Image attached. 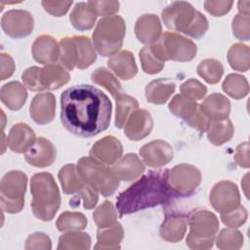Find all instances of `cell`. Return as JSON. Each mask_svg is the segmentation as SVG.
I'll return each instance as SVG.
<instances>
[{
    "mask_svg": "<svg viewBox=\"0 0 250 250\" xmlns=\"http://www.w3.org/2000/svg\"><path fill=\"white\" fill-rule=\"evenodd\" d=\"M61 121L71 134L90 138L106 130L110 123L111 102L95 86H72L61 95Z\"/></svg>",
    "mask_w": 250,
    "mask_h": 250,
    "instance_id": "6da1fadb",
    "label": "cell"
},
{
    "mask_svg": "<svg viewBox=\"0 0 250 250\" xmlns=\"http://www.w3.org/2000/svg\"><path fill=\"white\" fill-rule=\"evenodd\" d=\"M177 194L169 184V170H150L122 191L116 199L120 217L147 208L168 204Z\"/></svg>",
    "mask_w": 250,
    "mask_h": 250,
    "instance_id": "7a4b0ae2",
    "label": "cell"
},
{
    "mask_svg": "<svg viewBox=\"0 0 250 250\" xmlns=\"http://www.w3.org/2000/svg\"><path fill=\"white\" fill-rule=\"evenodd\" d=\"M161 16L169 29L195 39L201 38L208 29L207 19L185 1L171 3L162 11Z\"/></svg>",
    "mask_w": 250,
    "mask_h": 250,
    "instance_id": "3957f363",
    "label": "cell"
},
{
    "mask_svg": "<svg viewBox=\"0 0 250 250\" xmlns=\"http://www.w3.org/2000/svg\"><path fill=\"white\" fill-rule=\"evenodd\" d=\"M33 215L43 221H52L60 208L61 195L54 177L47 172L36 173L30 180Z\"/></svg>",
    "mask_w": 250,
    "mask_h": 250,
    "instance_id": "277c9868",
    "label": "cell"
},
{
    "mask_svg": "<svg viewBox=\"0 0 250 250\" xmlns=\"http://www.w3.org/2000/svg\"><path fill=\"white\" fill-rule=\"evenodd\" d=\"M126 33V24L120 16L103 18L92 34L93 45L103 57H112L122 47Z\"/></svg>",
    "mask_w": 250,
    "mask_h": 250,
    "instance_id": "5b68a950",
    "label": "cell"
},
{
    "mask_svg": "<svg viewBox=\"0 0 250 250\" xmlns=\"http://www.w3.org/2000/svg\"><path fill=\"white\" fill-rule=\"evenodd\" d=\"M76 169L83 181L103 196L112 195L119 186L120 180L111 167L92 156L80 158Z\"/></svg>",
    "mask_w": 250,
    "mask_h": 250,
    "instance_id": "8992f818",
    "label": "cell"
},
{
    "mask_svg": "<svg viewBox=\"0 0 250 250\" xmlns=\"http://www.w3.org/2000/svg\"><path fill=\"white\" fill-rule=\"evenodd\" d=\"M188 247L198 250L213 247L215 235L219 229V221L215 214L207 210L196 211L188 217Z\"/></svg>",
    "mask_w": 250,
    "mask_h": 250,
    "instance_id": "52a82bcc",
    "label": "cell"
},
{
    "mask_svg": "<svg viewBox=\"0 0 250 250\" xmlns=\"http://www.w3.org/2000/svg\"><path fill=\"white\" fill-rule=\"evenodd\" d=\"M154 54L162 62H189L195 56L197 47L195 43L176 32H165L159 39L150 45Z\"/></svg>",
    "mask_w": 250,
    "mask_h": 250,
    "instance_id": "ba28073f",
    "label": "cell"
},
{
    "mask_svg": "<svg viewBox=\"0 0 250 250\" xmlns=\"http://www.w3.org/2000/svg\"><path fill=\"white\" fill-rule=\"evenodd\" d=\"M27 177L21 171H10L4 175L0 184V201L4 211L16 214L24 206Z\"/></svg>",
    "mask_w": 250,
    "mask_h": 250,
    "instance_id": "9c48e42d",
    "label": "cell"
},
{
    "mask_svg": "<svg viewBox=\"0 0 250 250\" xmlns=\"http://www.w3.org/2000/svg\"><path fill=\"white\" fill-rule=\"evenodd\" d=\"M200 182V171L190 164H179L169 170V184L178 197L190 195Z\"/></svg>",
    "mask_w": 250,
    "mask_h": 250,
    "instance_id": "30bf717a",
    "label": "cell"
},
{
    "mask_svg": "<svg viewBox=\"0 0 250 250\" xmlns=\"http://www.w3.org/2000/svg\"><path fill=\"white\" fill-rule=\"evenodd\" d=\"M209 200L220 214L229 213L240 205V195L235 184L229 181L217 183L210 191Z\"/></svg>",
    "mask_w": 250,
    "mask_h": 250,
    "instance_id": "8fae6325",
    "label": "cell"
},
{
    "mask_svg": "<svg viewBox=\"0 0 250 250\" xmlns=\"http://www.w3.org/2000/svg\"><path fill=\"white\" fill-rule=\"evenodd\" d=\"M34 26L31 14L24 10H11L6 12L1 19V27L10 37L15 39L29 35Z\"/></svg>",
    "mask_w": 250,
    "mask_h": 250,
    "instance_id": "7c38bea8",
    "label": "cell"
},
{
    "mask_svg": "<svg viewBox=\"0 0 250 250\" xmlns=\"http://www.w3.org/2000/svg\"><path fill=\"white\" fill-rule=\"evenodd\" d=\"M143 162L150 167H161L173 159L174 151L170 144L155 140L143 146L140 149Z\"/></svg>",
    "mask_w": 250,
    "mask_h": 250,
    "instance_id": "4fadbf2b",
    "label": "cell"
},
{
    "mask_svg": "<svg viewBox=\"0 0 250 250\" xmlns=\"http://www.w3.org/2000/svg\"><path fill=\"white\" fill-rule=\"evenodd\" d=\"M56 146L48 139L39 137L35 143L24 152V158L27 163L34 167H47L56 160Z\"/></svg>",
    "mask_w": 250,
    "mask_h": 250,
    "instance_id": "5bb4252c",
    "label": "cell"
},
{
    "mask_svg": "<svg viewBox=\"0 0 250 250\" xmlns=\"http://www.w3.org/2000/svg\"><path fill=\"white\" fill-rule=\"evenodd\" d=\"M152 126L150 113L146 109H136L124 126V134L131 141H140L150 134Z\"/></svg>",
    "mask_w": 250,
    "mask_h": 250,
    "instance_id": "9a60e30c",
    "label": "cell"
},
{
    "mask_svg": "<svg viewBox=\"0 0 250 250\" xmlns=\"http://www.w3.org/2000/svg\"><path fill=\"white\" fill-rule=\"evenodd\" d=\"M56 99L52 93L37 94L31 101L29 114L34 122L45 125L53 121L56 113Z\"/></svg>",
    "mask_w": 250,
    "mask_h": 250,
    "instance_id": "2e32d148",
    "label": "cell"
},
{
    "mask_svg": "<svg viewBox=\"0 0 250 250\" xmlns=\"http://www.w3.org/2000/svg\"><path fill=\"white\" fill-rule=\"evenodd\" d=\"M122 153L121 143L112 136H106L99 140L90 149V156L107 165H113L122 156Z\"/></svg>",
    "mask_w": 250,
    "mask_h": 250,
    "instance_id": "e0dca14e",
    "label": "cell"
},
{
    "mask_svg": "<svg viewBox=\"0 0 250 250\" xmlns=\"http://www.w3.org/2000/svg\"><path fill=\"white\" fill-rule=\"evenodd\" d=\"M135 34L138 40L144 44L155 43L162 34V27L158 17L154 14L141 16L135 24Z\"/></svg>",
    "mask_w": 250,
    "mask_h": 250,
    "instance_id": "ac0fdd59",
    "label": "cell"
},
{
    "mask_svg": "<svg viewBox=\"0 0 250 250\" xmlns=\"http://www.w3.org/2000/svg\"><path fill=\"white\" fill-rule=\"evenodd\" d=\"M33 59L41 64H51L59 60L60 46L50 35L38 36L31 48Z\"/></svg>",
    "mask_w": 250,
    "mask_h": 250,
    "instance_id": "d6986e66",
    "label": "cell"
},
{
    "mask_svg": "<svg viewBox=\"0 0 250 250\" xmlns=\"http://www.w3.org/2000/svg\"><path fill=\"white\" fill-rule=\"evenodd\" d=\"M114 174L120 181L130 182L139 178L145 172V164L135 153L121 156L112 166Z\"/></svg>",
    "mask_w": 250,
    "mask_h": 250,
    "instance_id": "ffe728a7",
    "label": "cell"
},
{
    "mask_svg": "<svg viewBox=\"0 0 250 250\" xmlns=\"http://www.w3.org/2000/svg\"><path fill=\"white\" fill-rule=\"evenodd\" d=\"M36 141L34 131L25 123L15 124L8 135L7 145L10 149L17 152H25Z\"/></svg>",
    "mask_w": 250,
    "mask_h": 250,
    "instance_id": "44dd1931",
    "label": "cell"
},
{
    "mask_svg": "<svg viewBox=\"0 0 250 250\" xmlns=\"http://www.w3.org/2000/svg\"><path fill=\"white\" fill-rule=\"evenodd\" d=\"M188 225V217L177 213L167 215L163 221L159 234L162 239L168 242H178L183 239Z\"/></svg>",
    "mask_w": 250,
    "mask_h": 250,
    "instance_id": "7402d4cb",
    "label": "cell"
},
{
    "mask_svg": "<svg viewBox=\"0 0 250 250\" xmlns=\"http://www.w3.org/2000/svg\"><path fill=\"white\" fill-rule=\"evenodd\" d=\"M107 65L114 74L123 80L132 79L138 72V67L133 54L129 51H121L110 57Z\"/></svg>",
    "mask_w": 250,
    "mask_h": 250,
    "instance_id": "603a6c76",
    "label": "cell"
},
{
    "mask_svg": "<svg viewBox=\"0 0 250 250\" xmlns=\"http://www.w3.org/2000/svg\"><path fill=\"white\" fill-rule=\"evenodd\" d=\"M199 108L210 120H222L229 117L230 103L224 95L213 93L199 104Z\"/></svg>",
    "mask_w": 250,
    "mask_h": 250,
    "instance_id": "cb8c5ba5",
    "label": "cell"
},
{
    "mask_svg": "<svg viewBox=\"0 0 250 250\" xmlns=\"http://www.w3.org/2000/svg\"><path fill=\"white\" fill-rule=\"evenodd\" d=\"M39 79L42 90H57L66 84L70 77L62 65L51 63L40 68Z\"/></svg>",
    "mask_w": 250,
    "mask_h": 250,
    "instance_id": "d4e9b609",
    "label": "cell"
},
{
    "mask_svg": "<svg viewBox=\"0 0 250 250\" xmlns=\"http://www.w3.org/2000/svg\"><path fill=\"white\" fill-rule=\"evenodd\" d=\"M1 102L11 110H19L27 98V92L24 85L18 81H11L1 87Z\"/></svg>",
    "mask_w": 250,
    "mask_h": 250,
    "instance_id": "484cf974",
    "label": "cell"
},
{
    "mask_svg": "<svg viewBox=\"0 0 250 250\" xmlns=\"http://www.w3.org/2000/svg\"><path fill=\"white\" fill-rule=\"evenodd\" d=\"M175 89V83L169 79L152 80L146 87V98L150 104H163L169 100Z\"/></svg>",
    "mask_w": 250,
    "mask_h": 250,
    "instance_id": "4316f807",
    "label": "cell"
},
{
    "mask_svg": "<svg viewBox=\"0 0 250 250\" xmlns=\"http://www.w3.org/2000/svg\"><path fill=\"white\" fill-rule=\"evenodd\" d=\"M124 231L119 223L106 228H99L95 249H119Z\"/></svg>",
    "mask_w": 250,
    "mask_h": 250,
    "instance_id": "83f0119b",
    "label": "cell"
},
{
    "mask_svg": "<svg viewBox=\"0 0 250 250\" xmlns=\"http://www.w3.org/2000/svg\"><path fill=\"white\" fill-rule=\"evenodd\" d=\"M207 138L215 146H222L229 142L234 133V128L229 118L222 120H210L207 127Z\"/></svg>",
    "mask_w": 250,
    "mask_h": 250,
    "instance_id": "f1b7e54d",
    "label": "cell"
},
{
    "mask_svg": "<svg viewBox=\"0 0 250 250\" xmlns=\"http://www.w3.org/2000/svg\"><path fill=\"white\" fill-rule=\"evenodd\" d=\"M59 180L63 192L66 194H76L86 186V183L80 177L76 166L72 163L64 165L60 170Z\"/></svg>",
    "mask_w": 250,
    "mask_h": 250,
    "instance_id": "f546056e",
    "label": "cell"
},
{
    "mask_svg": "<svg viewBox=\"0 0 250 250\" xmlns=\"http://www.w3.org/2000/svg\"><path fill=\"white\" fill-rule=\"evenodd\" d=\"M75 45L76 66L79 69L89 67L97 59L96 49L86 36H72Z\"/></svg>",
    "mask_w": 250,
    "mask_h": 250,
    "instance_id": "4dcf8cb0",
    "label": "cell"
},
{
    "mask_svg": "<svg viewBox=\"0 0 250 250\" xmlns=\"http://www.w3.org/2000/svg\"><path fill=\"white\" fill-rule=\"evenodd\" d=\"M97 16L88 6L87 2H80L75 4L73 10L70 13L69 21L71 24L78 30L91 29L96 21Z\"/></svg>",
    "mask_w": 250,
    "mask_h": 250,
    "instance_id": "1f68e13d",
    "label": "cell"
},
{
    "mask_svg": "<svg viewBox=\"0 0 250 250\" xmlns=\"http://www.w3.org/2000/svg\"><path fill=\"white\" fill-rule=\"evenodd\" d=\"M116 101V112H115V127L118 129L124 128L130 115L139 107L138 101L122 92L114 98Z\"/></svg>",
    "mask_w": 250,
    "mask_h": 250,
    "instance_id": "d6a6232c",
    "label": "cell"
},
{
    "mask_svg": "<svg viewBox=\"0 0 250 250\" xmlns=\"http://www.w3.org/2000/svg\"><path fill=\"white\" fill-rule=\"evenodd\" d=\"M169 110L177 117L188 121L190 119L198 110L199 104L195 101L190 100L184 95H176L169 103Z\"/></svg>",
    "mask_w": 250,
    "mask_h": 250,
    "instance_id": "836d02e7",
    "label": "cell"
},
{
    "mask_svg": "<svg viewBox=\"0 0 250 250\" xmlns=\"http://www.w3.org/2000/svg\"><path fill=\"white\" fill-rule=\"evenodd\" d=\"M91 247V237L86 232H80L79 230H70L65 232L59 238L58 249H81L88 250Z\"/></svg>",
    "mask_w": 250,
    "mask_h": 250,
    "instance_id": "e575fe53",
    "label": "cell"
},
{
    "mask_svg": "<svg viewBox=\"0 0 250 250\" xmlns=\"http://www.w3.org/2000/svg\"><path fill=\"white\" fill-rule=\"evenodd\" d=\"M228 62L231 68L237 71H247L250 67L249 47L241 43L233 44L227 54Z\"/></svg>",
    "mask_w": 250,
    "mask_h": 250,
    "instance_id": "d590c367",
    "label": "cell"
},
{
    "mask_svg": "<svg viewBox=\"0 0 250 250\" xmlns=\"http://www.w3.org/2000/svg\"><path fill=\"white\" fill-rule=\"evenodd\" d=\"M222 88L229 97L239 100L247 96L249 86L246 78L242 75L231 73L229 74L223 82Z\"/></svg>",
    "mask_w": 250,
    "mask_h": 250,
    "instance_id": "8d00e7d4",
    "label": "cell"
},
{
    "mask_svg": "<svg viewBox=\"0 0 250 250\" xmlns=\"http://www.w3.org/2000/svg\"><path fill=\"white\" fill-rule=\"evenodd\" d=\"M91 80L105 88L113 98L122 93V88L117 78L106 68L99 67L91 74Z\"/></svg>",
    "mask_w": 250,
    "mask_h": 250,
    "instance_id": "74e56055",
    "label": "cell"
},
{
    "mask_svg": "<svg viewBox=\"0 0 250 250\" xmlns=\"http://www.w3.org/2000/svg\"><path fill=\"white\" fill-rule=\"evenodd\" d=\"M197 74L209 84L218 83L224 73V67L221 62L215 59H206L202 61L197 68Z\"/></svg>",
    "mask_w": 250,
    "mask_h": 250,
    "instance_id": "f35d334b",
    "label": "cell"
},
{
    "mask_svg": "<svg viewBox=\"0 0 250 250\" xmlns=\"http://www.w3.org/2000/svg\"><path fill=\"white\" fill-rule=\"evenodd\" d=\"M56 226L60 231L80 230L86 228L87 218L78 212L65 211L60 215Z\"/></svg>",
    "mask_w": 250,
    "mask_h": 250,
    "instance_id": "ab89813d",
    "label": "cell"
},
{
    "mask_svg": "<svg viewBox=\"0 0 250 250\" xmlns=\"http://www.w3.org/2000/svg\"><path fill=\"white\" fill-rule=\"evenodd\" d=\"M217 247L222 250H236L243 245V236L240 231L233 228L224 229L216 239Z\"/></svg>",
    "mask_w": 250,
    "mask_h": 250,
    "instance_id": "60d3db41",
    "label": "cell"
},
{
    "mask_svg": "<svg viewBox=\"0 0 250 250\" xmlns=\"http://www.w3.org/2000/svg\"><path fill=\"white\" fill-rule=\"evenodd\" d=\"M59 64L67 70H72L76 66L75 45L72 37H64L61 39L60 43Z\"/></svg>",
    "mask_w": 250,
    "mask_h": 250,
    "instance_id": "b9f144b4",
    "label": "cell"
},
{
    "mask_svg": "<svg viewBox=\"0 0 250 250\" xmlns=\"http://www.w3.org/2000/svg\"><path fill=\"white\" fill-rule=\"evenodd\" d=\"M93 218L99 228H106L117 223V213L110 201L103 202L95 210Z\"/></svg>",
    "mask_w": 250,
    "mask_h": 250,
    "instance_id": "7bdbcfd3",
    "label": "cell"
},
{
    "mask_svg": "<svg viewBox=\"0 0 250 250\" xmlns=\"http://www.w3.org/2000/svg\"><path fill=\"white\" fill-rule=\"evenodd\" d=\"M140 60L143 70L147 74H155L161 71L165 62L158 59V57L152 51L150 45L144 47L140 53Z\"/></svg>",
    "mask_w": 250,
    "mask_h": 250,
    "instance_id": "ee69618b",
    "label": "cell"
},
{
    "mask_svg": "<svg viewBox=\"0 0 250 250\" xmlns=\"http://www.w3.org/2000/svg\"><path fill=\"white\" fill-rule=\"evenodd\" d=\"M233 35L242 41H248L250 38V16L247 14H237L231 23Z\"/></svg>",
    "mask_w": 250,
    "mask_h": 250,
    "instance_id": "f6af8a7d",
    "label": "cell"
},
{
    "mask_svg": "<svg viewBox=\"0 0 250 250\" xmlns=\"http://www.w3.org/2000/svg\"><path fill=\"white\" fill-rule=\"evenodd\" d=\"M180 91L185 97L196 101L203 99L207 93V88L196 79H188L181 85Z\"/></svg>",
    "mask_w": 250,
    "mask_h": 250,
    "instance_id": "bcb514c9",
    "label": "cell"
},
{
    "mask_svg": "<svg viewBox=\"0 0 250 250\" xmlns=\"http://www.w3.org/2000/svg\"><path fill=\"white\" fill-rule=\"evenodd\" d=\"M87 4L97 17L113 16L119 10L118 1H88Z\"/></svg>",
    "mask_w": 250,
    "mask_h": 250,
    "instance_id": "7dc6e473",
    "label": "cell"
},
{
    "mask_svg": "<svg viewBox=\"0 0 250 250\" xmlns=\"http://www.w3.org/2000/svg\"><path fill=\"white\" fill-rule=\"evenodd\" d=\"M221 219L222 222L229 228H239L246 222L247 211L243 206L239 205L236 209L229 213L221 214Z\"/></svg>",
    "mask_w": 250,
    "mask_h": 250,
    "instance_id": "c3c4849f",
    "label": "cell"
},
{
    "mask_svg": "<svg viewBox=\"0 0 250 250\" xmlns=\"http://www.w3.org/2000/svg\"><path fill=\"white\" fill-rule=\"evenodd\" d=\"M39 73H40V67H38V66L28 67L22 73L21 79H22L23 85L28 90L33 91V92L43 91L41 88V85H40Z\"/></svg>",
    "mask_w": 250,
    "mask_h": 250,
    "instance_id": "681fc988",
    "label": "cell"
},
{
    "mask_svg": "<svg viewBox=\"0 0 250 250\" xmlns=\"http://www.w3.org/2000/svg\"><path fill=\"white\" fill-rule=\"evenodd\" d=\"M24 248L28 249H51L52 243L50 237L43 232H35L29 235L25 241Z\"/></svg>",
    "mask_w": 250,
    "mask_h": 250,
    "instance_id": "f907efd6",
    "label": "cell"
},
{
    "mask_svg": "<svg viewBox=\"0 0 250 250\" xmlns=\"http://www.w3.org/2000/svg\"><path fill=\"white\" fill-rule=\"evenodd\" d=\"M98 191L86 184V186L78 192L74 197H78V205L79 200L83 201V207L85 209H92L94 208L98 203Z\"/></svg>",
    "mask_w": 250,
    "mask_h": 250,
    "instance_id": "816d5d0a",
    "label": "cell"
},
{
    "mask_svg": "<svg viewBox=\"0 0 250 250\" xmlns=\"http://www.w3.org/2000/svg\"><path fill=\"white\" fill-rule=\"evenodd\" d=\"M42 6L46 12L55 17H62L66 14L72 1H42Z\"/></svg>",
    "mask_w": 250,
    "mask_h": 250,
    "instance_id": "f5cc1de1",
    "label": "cell"
},
{
    "mask_svg": "<svg viewBox=\"0 0 250 250\" xmlns=\"http://www.w3.org/2000/svg\"><path fill=\"white\" fill-rule=\"evenodd\" d=\"M232 4H233L232 1H210L209 0L204 2V8L212 16L222 17L230 11Z\"/></svg>",
    "mask_w": 250,
    "mask_h": 250,
    "instance_id": "db71d44e",
    "label": "cell"
},
{
    "mask_svg": "<svg viewBox=\"0 0 250 250\" xmlns=\"http://www.w3.org/2000/svg\"><path fill=\"white\" fill-rule=\"evenodd\" d=\"M0 79L5 80L14 73L15 62L10 55L4 53L0 55Z\"/></svg>",
    "mask_w": 250,
    "mask_h": 250,
    "instance_id": "11a10c76",
    "label": "cell"
},
{
    "mask_svg": "<svg viewBox=\"0 0 250 250\" xmlns=\"http://www.w3.org/2000/svg\"><path fill=\"white\" fill-rule=\"evenodd\" d=\"M210 119L201 111V109L198 107V110L196 113L188 121H186L190 127L196 129L197 131L203 133L207 130L208 124H209Z\"/></svg>",
    "mask_w": 250,
    "mask_h": 250,
    "instance_id": "9f6ffc18",
    "label": "cell"
},
{
    "mask_svg": "<svg viewBox=\"0 0 250 250\" xmlns=\"http://www.w3.org/2000/svg\"><path fill=\"white\" fill-rule=\"evenodd\" d=\"M234 161L242 168L249 167V144L248 142L240 144L235 150Z\"/></svg>",
    "mask_w": 250,
    "mask_h": 250,
    "instance_id": "6f0895ef",
    "label": "cell"
},
{
    "mask_svg": "<svg viewBox=\"0 0 250 250\" xmlns=\"http://www.w3.org/2000/svg\"><path fill=\"white\" fill-rule=\"evenodd\" d=\"M249 6H250V1H239L237 3L238 11L240 14L249 15Z\"/></svg>",
    "mask_w": 250,
    "mask_h": 250,
    "instance_id": "680465c9",
    "label": "cell"
}]
</instances>
